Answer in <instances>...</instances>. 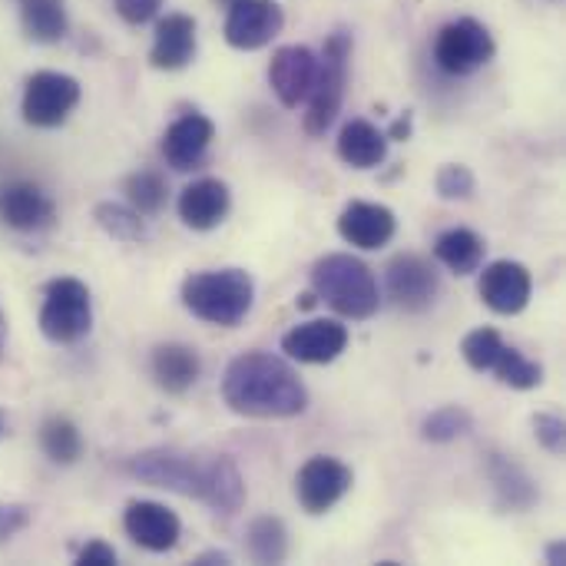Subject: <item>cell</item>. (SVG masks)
<instances>
[{"label": "cell", "instance_id": "1", "mask_svg": "<svg viewBox=\"0 0 566 566\" xmlns=\"http://www.w3.org/2000/svg\"><path fill=\"white\" fill-rule=\"evenodd\" d=\"M129 474L149 488L192 497L219 514H235L245 504V481L229 454L149 448L129 461Z\"/></svg>", "mask_w": 566, "mask_h": 566}, {"label": "cell", "instance_id": "2", "mask_svg": "<svg viewBox=\"0 0 566 566\" xmlns=\"http://www.w3.org/2000/svg\"><path fill=\"white\" fill-rule=\"evenodd\" d=\"M222 401L229 411L255 421L298 418L308 408V388L295 368L269 352H245L222 375Z\"/></svg>", "mask_w": 566, "mask_h": 566}, {"label": "cell", "instance_id": "3", "mask_svg": "<svg viewBox=\"0 0 566 566\" xmlns=\"http://www.w3.org/2000/svg\"><path fill=\"white\" fill-rule=\"evenodd\" d=\"M308 279H312V292L348 322H368L381 308L378 275L371 272L368 262L348 252L322 255L312 265Z\"/></svg>", "mask_w": 566, "mask_h": 566}, {"label": "cell", "instance_id": "4", "mask_svg": "<svg viewBox=\"0 0 566 566\" xmlns=\"http://www.w3.org/2000/svg\"><path fill=\"white\" fill-rule=\"evenodd\" d=\"M189 315L206 325L235 328L255 302V282L245 269H209L182 282L179 292Z\"/></svg>", "mask_w": 566, "mask_h": 566}, {"label": "cell", "instance_id": "5", "mask_svg": "<svg viewBox=\"0 0 566 566\" xmlns=\"http://www.w3.org/2000/svg\"><path fill=\"white\" fill-rule=\"evenodd\" d=\"M348 56H352V36L345 30H335L325 40V50L318 56V73L315 86L308 93V109H305V133L308 136H325V129L338 119L342 103H345V86H348Z\"/></svg>", "mask_w": 566, "mask_h": 566}, {"label": "cell", "instance_id": "6", "mask_svg": "<svg viewBox=\"0 0 566 566\" xmlns=\"http://www.w3.org/2000/svg\"><path fill=\"white\" fill-rule=\"evenodd\" d=\"M93 328V298L80 279H53L43 292L40 332L53 345H76Z\"/></svg>", "mask_w": 566, "mask_h": 566}, {"label": "cell", "instance_id": "7", "mask_svg": "<svg viewBox=\"0 0 566 566\" xmlns=\"http://www.w3.org/2000/svg\"><path fill=\"white\" fill-rule=\"evenodd\" d=\"M497 53V43L491 30L474 17H458L441 27L434 40V60L451 76H471L481 66H488Z\"/></svg>", "mask_w": 566, "mask_h": 566}, {"label": "cell", "instance_id": "8", "mask_svg": "<svg viewBox=\"0 0 566 566\" xmlns=\"http://www.w3.org/2000/svg\"><path fill=\"white\" fill-rule=\"evenodd\" d=\"M76 103H80V83L70 73L40 70L23 86L20 113L30 126L53 129V126L66 123V116L76 109Z\"/></svg>", "mask_w": 566, "mask_h": 566}, {"label": "cell", "instance_id": "9", "mask_svg": "<svg viewBox=\"0 0 566 566\" xmlns=\"http://www.w3.org/2000/svg\"><path fill=\"white\" fill-rule=\"evenodd\" d=\"M385 285H388V298L401 308V312H428L438 295H441V275L438 269L415 252L395 255L385 269Z\"/></svg>", "mask_w": 566, "mask_h": 566}, {"label": "cell", "instance_id": "10", "mask_svg": "<svg viewBox=\"0 0 566 566\" xmlns=\"http://www.w3.org/2000/svg\"><path fill=\"white\" fill-rule=\"evenodd\" d=\"M352 481L355 478H352L348 464H342L338 458H328V454H315L295 474V501L302 504L305 514L322 517L352 491Z\"/></svg>", "mask_w": 566, "mask_h": 566}, {"label": "cell", "instance_id": "11", "mask_svg": "<svg viewBox=\"0 0 566 566\" xmlns=\"http://www.w3.org/2000/svg\"><path fill=\"white\" fill-rule=\"evenodd\" d=\"M285 27V13L272 0H232L226 13V40L235 50H262Z\"/></svg>", "mask_w": 566, "mask_h": 566}, {"label": "cell", "instance_id": "12", "mask_svg": "<svg viewBox=\"0 0 566 566\" xmlns=\"http://www.w3.org/2000/svg\"><path fill=\"white\" fill-rule=\"evenodd\" d=\"M318 73V56L308 46H279L269 60V86L279 96L282 106L295 109L308 99Z\"/></svg>", "mask_w": 566, "mask_h": 566}, {"label": "cell", "instance_id": "13", "mask_svg": "<svg viewBox=\"0 0 566 566\" xmlns=\"http://www.w3.org/2000/svg\"><path fill=\"white\" fill-rule=\"evenodd\" d=\"M348 348V328L335 318H312L282 335V352L298 365H332Z\"/></svg>", "mask_w": 566, "mask_h": 566}, {"label": "cell", "instance_id": "14", "mask_svg": "<svg viewBox=\"0 0 566 566\" xmlns=\"http://www.w3.org/2000/svg\"><path fill=\"white\" fill-rule=\"evenodd\" d=\"M123 531H126V537L136 547H143L149 554H166L182 537L179 517L166 504H156V501H133V504H126Z\"/></svg>", "mask_w": 566, "mask_h": 566}, {"label": "cell", "instance_id": "15", "mask_svg": "<svg viewBox=\"0 0 566 566\" xmlns=\"http://www.w3.org/2000/svg\"><path fill=\"white\" fill-rule=\"evenodd\" d=\"M531 295H534V279L521 262L497 259L481 272V298L497 315H521L531 305Z\"/></svg>", "mask_w": 566, "mask_h": 566}, {"label": "cell", "instance_id": "16", "mask_svg": "<svg viewBox=\"0 0 566 566\" xmlns=\"http://www.w3.org/2000/svg\"><path fill=\"white\" fill-rule=\"evenodd\" d=\"M216 139V123L202 113H182L179 119H172L163 133V159L176 169V172H186V169H196L209 146Z\"/></svg>", "mask_w": 566, "mask_h": 566}, {"label": "cell", "instance_id": "17", "mask_svg": "<svg viewBox=\"0 0 566 566\" xmlns=\"http://www.w3.org/2000/svg\"><path fill=\"white\" fill-rule=\"evenodd\" d=\"M395 232H398V219L381 202H348L338 216V235L361 252L385 249L395 239Z\"/></svg>", "mask_w": 566, "mask_h": 566}, {"label": "cell", "instance_id": "18", "mask_svg": "<svg viewBox=\"0 0 566 566\" xmlns=\"http://www.w3.org/2000/svg\"><path fill=\"white\" fill-rule=\"evenodd\" d=\"M229 209H232V192L222 179H196L179 192V219L196 232H209L222 226Z\"/></svg>", "mask_w": 566, "mask_h": 566}, {"label": "cell", "instance_id": "19", "mask_svg": "<svg viewBox=\"0 0 566 566\" xmlns=\"http://www.w3.org/2000/svg\"><path fill=\"white\" fill-rule=\"evenodd\" d=\"M53 199L33 182H10L0 189V222L17 232H36L53 222Z\"/></svg>", "mask_w": 566, "mask_h": 566}, {"label": "cell", "instance_id": "20", "mask_svg": "<svg viewBox=\"0 0 566 566\" xmlns=\"http://www.w3.org/2000/svg\"><path fill=\"white\" fill-rule=\"evenodd\" d=\"M196 56V20L189 13H166L156 23L149 63L156 70H182Z\"/></svg>", "mask_w": 566, "mask_h": 566}, {"label": "cell", "instance_id": "21", "mask_svg": "<svg viewBox=\"0 0 566 566\" xmlns=\"http://www.w3.org/2000/svg\"><path fill=\"white\" fill-rule=\"evenodd\" d=\"M388 156V136L368 119H348L338 133V159L352 169H375Z\"/></svg>", "mask_w": 566, "mask_h": 566}, {"label": "cell", "instance_id": "22", "mask_svg": "<svg viewBox=\"0 0 566 566\" xmlns=\"http://www.w3.org/2000/svg\"><path fill=\"white\" fill-rule=\"evenodd\" d=\"M149 368H153L156 385L166 395H186L199 381L202 361H199L196 348H189V345H159L153 352Z\"/></svg>", "mask_w": 566, "mask_h": 566}, {"label": "cell", "instance_id": "23", "mask_svg": "<svg viewBox=\"0 0 566 566\" xmlns=\"http://www.w3.org/2000/svg\"><path fill=\"white\" fill-rule=\"evenodd\" d=\"M488 474H491V484H494V494H497V507H501V511L521 514V511H531V507L537 504L541 494H537L534 481H531L527 471H524L521 464H514L511 458L491 454Z\"/></svg>", "mask_w": 566, "mask_h": 566}, {"label": "cell", "instance_id": "24", "mask_svg": "<svg viewBox=\"0 0 566 566\" xmlns=\"http://www.w3.org/2000/svg\"><path fill=\"white\" fill-rule=\"evenodd\" d=\"M484 239L474 229H448L434 242V259L454 275H474L484 265Z\"/></svg>", "mask_w": 566, "mask_h": 566}, {"label": "cell", "instance_id": "25", "mask_svg": "<svg viewBox=\"0 0 566 566\" xmlns=\"http://www.w3.org/2000/svg\"><path fill=\"white\" fill-rule=\"evenodd\" d=\"M20 23L33 43H60L66 36V0H20Z\"/></svg>", "mask_w": 566, "mask_h": 566}, {"label": "cell", "instance_id": "26", "mask_svg": "<svg viewBox=\"0 0 566 566\" xmlns=\"http://www.w3.org/2000/svg\"><path fill=\"white\" fill-rule=\"evenodd\" d=\"M245 551L255 564H285L289 531L279 517H259L245 531Z\"/></svg>", "mask_w": 566, "mask_h": 566}, {"label": "cell", "instance_id": "27", "mask_svg": "<svg viewBox=\"0 0 566 566\" xmlns=\"http://www.w3.org/2000/svg\"><path fill=\"white\" fill-rule=\"evenodd\" d=\"M491 371L497 375L501 385H507L514 391H534V388L544 385V365L534 361V358H527L524 352H517L511 345L501 348V355H497V361H494Z\"/></svg>", "mask_w": 566, "mask_h": 566}, {"label": "cell", "instance_id": "28", "mask_svg": "<svg viewBox=\"0 0 566 566\" xmlns=\"http://www.w3.org/2000/svg\"><path fill=\"white\" fill-rule=\"evenodd\" d=\"M93 219L96 226L119 239V242H146L149 239V229H146V216H139L133 206H119V202H99L93 209Z\"/></svg>", "mask_w": 566, "mask_h": 566}, {"label": "cell", "instance_id": "29", "mask_svg": "<svg viewBox=\"0 0 566 566\" xmlns=\"http://www.w3.org/2000/svg\"><path fill=\"white\" fill-rule=\"evenodd\" d=\"M40 448L53 464H76L83 454L80 428L66 418H46L40 428Z\"/></svg>", "mask_w": 566, "mask_h": 566}, {"label": "cell", "instance_id": "30", "mask_svg": "<svg viewBox=\"0 0 566 566\" xmlns=\"http://www.w3.org/2000/svg\"><path fill=\"white\" fill-rule=\"evenodd\" d=\"M123 192H126V206H133L139 216H156V212H163V206H166V199H169V189H166V179L159 176V172H153V169H139V172H133L129 179H126V186H123Z\"/></svg>", "mask_w": 566, "mask_h": 566}, {"label": "cell", "instance_id": "31", "mask_svg": "<svg viewBox=\"0 0 566 566\" xmlns=\"http://www.w3.org/2000/svg\"><path fill=\"white\" fill-rule=\"evenodd\" d=\"M471 431H474V418L461 405H444V408L431 411L421 421V438L431 441V444H451V441H458V438H464Z\"/></svg>", "mask_w": 566, "mask_h": 566}, {"label": "cell", "instance_id": "32", "mask_svg": "<svg viewBox=\"0 0 566 566\" xmlns=\"http://www.w3.org/2000/svg\"><path fill=\"white\" fill-rule=\"evenodd\" d=\"M501 348H504V338H501V332L497 328H474L464 342H461V355H464V361L474 368V371H491L494 368V361H497V355H501Z\"/></svg>", "mask_w": 566, "mask_h": 566}, {"label": "cell", "instance_id": "33", "mask_svg": "<svg viewBox=\"0 0 566 566\" xmlns=\"http://www.w3.org/2000/svg\"><path fill=\"white\" fill-rule=\"evenodd\" d=\"M434 189H438V196L444 202H464V199H471L478 192V179L464 163H448V166L438 169Z\"/></svg>", "mask_w": 566, "mask_h": 566}, {"label": "cell", "instance_id": "34", "mask_svg": "<svg viewBox=\"0 0 566 566\" xmlns=\"http://www.w3.org/2000/svg\"><path fill=\"white\" fill-rule=\"evenodd\" d=\"M534 438L541 441V448L544 451H551V454H564L566 451V424L564 418H557V415H534Z\"/></svg>", "mask_w": 566, "mask_h": 566}, {"label": "cell", "instance_id": "35", "mask_svg": "<svg viewBox=\"0 0 566 566\" xmlns=\"http://www.w3.org/2000/svg\"><path fill=\"white\" fill-rule=\"evenodd\" d=\"M113 7H116V13H119L126 23L139 27V23H149V20L159 13L163 0H113Z\"/></svg>", "mask_w": 566, "mask_h": 566}, {"label": "cell", "instance_id": "36", "mask_svg": "<svg viewBox=\"0 0 566 566\" xmlns=\"http://www.w3.org/2000/svg\"><path fill=\"white\" fill-rule=\"evenodd\" d=\"M30 524V511L23 504H0V544L20 534Z\"/></svg>", "mask_w": 566, "mask_h": 566}, {"label": "cell", "instance_id": "37", "mask_svg": "<svg viewBox=\"0 0 566 566\" xmlns=\"http://www.w3.org/2000/svg\"><path fill=\"white\" fill-rule=\"evenodd\" d=\"M80 566H116V551L103 541H90L80 554H76Z\"/></svg>", "mask_w": 566, "mask_h": 566}, {"label": "cell", "instance_id": "38", "mask_svg": "<svg viewBox=\"0 0 566 566\" xmlns=\"http://www.w3.org/2000/svg\"><path fill=\"white\" fill-rule=\"evenodd\" d=\"M385 136H388V139H398V143H405V139L411 136V113H408V116H401V119H398V123H395V126H391Z\"/></svg>", "mask_w": 566, "mask_h": 566}, {"label": "cell", "instance_id": "39", "mask_svg": "<svg viewBox=\"0 0 566 566\" xmlns=\"http://www.w3.org/2000/svg\"><path fill=\"white\" fill-rule=\"evenodd\" d=\"M547 564H551V566H564L566 564V544H564V541H554V544L547 547Z\"/></svg>", "mask_w": 566, "mask_h": 566}, {"label": "cell", "instance_id": "40", "mask_svg": "<svg viewBox=\"0 0 566 566\" xmlns=\"http://www.w3.org/2000/svg\"><path fill=\"white\" fill-rule=\"evenodd\" d=\"M196 564H199V566L232 564V557H229V554H222V551H209V554H199V557H196Z\"/></svg>", "mask_w": 566, "mask_h": 566}, {"label": "cell", "instance_id": "41", "mask_svg": "<svg viewBox=\"0 0 566 566\" xmlns=\"http://www.w3.org/2000/svg\"><path fill=\"white\" fill-rule=\"evenodd\" d=\"M3 348H7V318L0 312V355H3Z\"/></svg>", "mask_w": 566, "mask_h": 566}, {"label": "cell", "instance_id": "42", "mask_svg": "<svg viewBox=\"0 0 566 566\" xmlns=\"http://www.w3.org/2000/svg\"><path fill=\"white\" fill-rule=\"evenodd\" d=\"M222 3H232V0H222Z\"/></svg>", "mask_w": 566, "mask_h": 566}]
</instances>
